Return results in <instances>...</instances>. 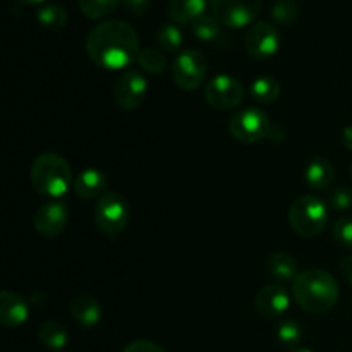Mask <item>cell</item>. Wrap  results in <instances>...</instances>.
Masks as SVG:
<instances>
[{
	"label": "cell",
	"mask_w": 352,
	"mask_h": 352,
	"mask_svg": "<svg viewBox=\"0 0 352 352\" xmlns=\"http://www.w3.org/2000/svg\"><path fill=\"white\" fill-rule=\"evenodd\" d=\"M86 50L98 67L120 71L138 62L140 38L131 24L119 19L103 21L91 28L86 36Z\"/></svg>",
	"instance_id": "cell-1"
},
{
	"label": "cell",
	"mask_w": 352,
	"mask_h": 352,
	"mask_svg": "<svg viewBox=\"0 0 352 352\" xmlns=\"http://www.w3.org/2000/svg\"><path fill=\"white\" fill-rule=\"evenodd\" d=\"M292 296L305 311L323 315L339 301V284L329 272L309 268L292 282Z\"/></svg>",
	"instance_id": "cell-2"
},
{
	"label": "cell",
	"mask_w": 352,
	"mask_h": 352,
	"mask_svg": "<svg viewBox=\"0 0 352 352\" xmlns=\"http://www.w3.org/2000/svg\"><path fill=\"white\" fill-rule=\"evenodd\" d=\"M71 182L72 170L64 157L47 151L34 158L31 165V184L38 195L57 199L69 191Z\"/></svg>",
	"instance_id": "cell-3"
},
{
	"label": "cell",
	"mask_w": 352,
	"mask_h": 352,
	"mask_svg": "<svg viewBox=\"0 0 352 352\" xmlns=\"http://www.w3.org/2000/svg\"><path fill=\"white\" fill-rule=\"evenodd\" d=\"M289 223L302 237H316L329 223V206L315 195H302L289 210Z\"/></svg>",
	"instance_id": "cell-4"
},
{
	"label": "cell",
	"mask_w": 352,
	"mask_h": 352,
	"mask_svg": "<svg viewBox=\"0 0 352 352\" xmlns=\"http://www.w3.org/2000/svg\"><path fill=\"white\" fill-rule=\"evenodd\" d=\"M129 222V203L120 192L107 191L95 206V223L105 236L117 237Z\"/></svg>",
	"instance_id": "cell-5"
},
{
	"label": "cell",
	"mask_w": 352,
	"mask_h": 352,
	"mask_svg": "<svg viewBox=\"0 0 352 352\" xmlns=\"http://www.w3.org/2000/svg\"><path fill=\"white\" fill-rule=\"evenodd\" d=\"M272 124L267 113L258 107L237 110L229 122V133L244 144H254L270 136Z\"/></svg>",
	"instance_id": "cell-6"
},
{
	"label": "cell",
	"mask_w": 352,
	"mask_h": 352,
	"mask_svg": "<svg viewBox=\"0 0 352 352\" xmlns=\"http://www.w3.org/2000/svg\"><path fill=\"white\" fill-rule=\"evenodd\" d=\"M205 100L212 109L229 112L237 109L244 100V85L230 74H219L205 86Z\"/></svg>",
	"instance_id": "cell-7"
},
{
	"label": "cell",
	"mask_w": 352,
	"mask_h": 352,
	"mask_svg": "<svg viewBox=\"0 0 352 352\" xmlns=\"http://www.w3.org/2000/svg\"><path fill=\"white\" fill-rule=\"evenodd\" d=\"M208 74V62L198 50H182L172 64V79L184 91L198 89Z\"/></svg>",
	"instance_id": "cell-8"
},
{
	"label": "cell",
	"mask_w": 352,
	"mask_h": 352,
	"mask_svg": "<svg viewBox=\"0 0 352 352\" xmlns=\"http://www.w3.org/2000/svg\"><path fill=\"white\" fill-rule=\"evenodd\" d=\"M212 12L222 26L244 28L260 14L263 0H208Z\"/></svg>",
	"instance_id": "cell-9"
},
{
	"label": "cell",
	"mask_w": 352,
	"mask_h": 352,
	"mask_svg": "<svg viewBox=\"0 0 352 352\" xmlns=\"http://www.w3.org/2000/svg\"><path fill=\"white\" fill-rule=\"evenodd\" d=\"M113 100L122 110H138L148 95V81L140 71H124L113 82Z\"/></svg>",
	"instance_id": "cell-10"
},
{
	"label": "cell",
	"mask_w": 352,
	"mask_h": 352,
	"mask_svg": "<svg viewBox=\"0 0 352 352\" xmlns=\"http://www.w3.org/2000/svg\"><path fill=\"white\" fill-rule=\"evenodd\" d=\"M280 47V34L274 24L267 21L254 23L246 33V50L256 60H268Z\"/></svg>",
	"instance_id": "cell-11"
},
{
	"label": "cell",
	"mask_w": 352,
	"mask_h": 352,
	"mask_svg": "<svg viewBox=\"0 0 352 352\" xmlns=\"http://www.w3.org/2000/svg\"><path fill=\"white\" fill-rule=\"evenodd\" d=\"M33 223L40 236L48 239L60 236L69 223V208L62 201L45 203L38 208Z\"/></svg>",
	"instance_id": "cell-12"
},
{
	"label": "cell",
	"mask_w": 352,
	"mask_h": 352,
	"mask_svg": "<svg viewBox=\"0 0 352 352\" xmlns=\"http://www.w3.org/2000/svg\"><path fill=\"white\" fill-rule=\"evenodd\" d=\"M289 306H291V296L282 285H265L256 296V309L263 318H277L287 311Z\"/></svg>",
	"instance_id": "cell-13"
},
{
	"label": "cell",
	"mask_w": 352,
	"mask_h": 352,
	"mask_svg": "<svg viewBox=\"0 0 352 352\" xmlns=\"http://www.w3.org/2000/svg\"><path fill=\"white\" fill-rule=\"evenodd\" d=\"M30 316V308L19 294L12 291L0 292V323L7 329L23 325Z\"/></svg>",
	"instance_id": "cell-14"
},
{
	"label": "cell",
	"mask_w": 352,
	"mask_h": 352,
	"mask_svg": "<svg viewBox=\"0 0 352 352\" xmlns=\"http://www.w3.org/2000/svg\"><path fill=\"white\" fill-rule=\"evenodd\" d=\"M107 189V175L100 168H86L76 177L74 191L82 199L102 198Z\"/></svg>",
	"instance_id": "cell-15"
},
{
	"label": "cell",
	"mask_w": 352,
	"mask_h": 352,
	"mask_svg": "<svg viewBox=\"0 0 352 352\" xmlns=\"http://www.w3.org/2000/svg\"><path fill=\"white\" fill-rule=\"evenodd\" d=\"M206 14V0H170L168 16L175 24L192 26Z\"/></svg>",
	"instance_id": "cell-16"
},
{
	"label": "cell",
	"mask_w": 352,
	"mask_h": 352,
	"mask_svg": "<svg viewBox=\"0 0 352 352\" xmlns=\"http://www.w3.org/2000/svg\"><path fill=\"white\" fill-rule=\"evenodd\" d=\"M71 315L85 329H93L102 320V306L91 296H78L71 302Z\"/></svg>",
	"instance_id": "cell-17"
},
{
	"label": "cell",
	"mask_w": 352,
	"mask_h": 352,
	"mask_svg": "<svg viewBox=\"0 0 352 352\" xmlns=\"http://www.w3.org/2000/svg\"><path fill=\"white\" fill-rule=\"evenodd\" d=\"M305 179L308 186L315 191H325L336 179V168L330 160L323 157L313 158L305 170Z\"/></svg>",
	"instance_id": "cell-18"
},
{
	"label": "cell",
	"mask_w": 352,
	"mask_h": 352,
	"mask_svg": "<svg viewBox=\"0 0 352 352\" xmlns=\"http://www.w3.org/2000/svg\"><path fill=\"white\" fill-rule=\"evenodd\" d=\"M267 270L277 282H294L299 275V265L292 254L278 251L268 256Z\"/></svg>",
	"instance_id": "cell-19"
},
{
	"label": "cell",
	"mask_w": 352,
	"mask_h": 352,
	"mask_svg": "<svg viewBox=\"0 0 352 352\" xmlns=\"http://www.w3.org/2000/svg\"><path fill=\"white\" fill-rule=\"evenodd\" d=\"M192 34L198 38L203 43H220L223 40V30L220 21L215 16H208L205 14L203 17H199L195 24L191 26Z\"/></svg>",
	"instance_id": "cell-20"
},
{
	"label": "cell",
	"mask_w": 352,
	"mask_h": 352,
	"mask_svg": "<svg viewBox=\"0 0 352 352\" xmlns=\"http://www.w3.org/2000/svg\"><path fill=\"white\" fill-rule=\"evenodd\" d=\"M250 93L251 98L256 100L258 103L268 105V103H274L278 98V95H280V85L272 76H260V78H256L251 82Z\"/></svg>",
	"instance_id": "cell-21"
},
{
	"label": "cell",
	"mask_w": 352,
	"mask_h": 352,
	"mask_svg": "<svg viewBox=\"0 0 352 352\" xmlns=\"http://www.w3.org/2000/svg\"><path fill=\"white\" fill-rule=\"evenodd\" d=\"M38 340L43 344L45 347L52 351L64 349L69 342V333L60 323L57 322H45L38 329Z\"/></svg>",
	"instance_id": "cell-22"
},
{
	"label": "cell",
	"mask_w": 352,
	"mask_h": 352,
	"mask_svg": "<svg viewBox=\"0 0 352 352\" xmlns=\"http://www.w3.org/2000/svg\"><path fill=\"white\" fill-rule=\"evenodd\" d=\"M36 21L45 30L58 31L67 24V12L60 3H43L36 10Z\"/></svg>",
	"instance_id": "cell-23"
},
{
	"label": "cell",
	"mask_w": 352,
	"mask_h": 352,
	"mask_svg": "<svg viewBox=\"0 0 352 352\" xmlns=\"http://www.w3.org/2000/svg\"><path fill=\"white\" fill-rule=\"evenodd\" d=\"M138 65L141 67V71L151 76H158L167 69V58H165L164 52L157 50V48H143L138 55Z\"/></svg>",
	"instance_id": "cell-24"
},
{
	"label": "cell",
	"mask_w": 352,
	"mask_h": 352,
	"mask_svg": "<svg viewBox=\"0 0 352 352\" xmlns=\"http://www.w3.org/2000/svg\"><path fill=\"white\" fill-rule=\"evenodd\" d=\"M157 43L167 54H175V52L181 50L184 36L175 24H162L157 31Z\"/></svg>",
	"instance_id": "cell-25"
},
{
	"label": "cell",
	"mask_w": 352,
	"mask_h": 352,
	"mask_svg": "<svg viewBox=\"0 0 352 352\" xmlns=\"http://www.w3.org/2000/svg\"><path fill=\"white\" fill-rule=\"evenodd\" d=\"M120 0H78L79 10L88 19H103L119 7Z\"/></svg>",
	"instance_id": "cell-26"
},
{
	"label": "cell",
	"mask_w": 352,
	"mask_h": 352,
	"mask_svg": "<svg viewBox=\"0 0 352 352\" xmlns=\"http://www.w3.org/2000/svg\"><path fill=\"white\" fill-rule=\"evenodd\" d=\"M299 16V3L296 0H277L272 7V19L280 26H289Z\"/></svg>",
	"instance_id": "cell-27"
},
{
	"label": "cell",
	"mask_w": 352,
	"mask_h": 352,
	"mask_svg": "<svg viewBox=\"0 0 352 352\" xmlns=\"http://www.w3.org/2000/svg\"><path fill=\"white\" fill-rule=\"evenodd\" d=\"M277 339L282 346L289 347V349H296L302 340V327L296 320H285L278 325Z\"/></svg>",
	"instance_id": "cell-28"
},
{
	"label": "cell",
	"mask_w": 352,
	"mask_h": 352,
	"mask_svg": "<svg viewBox=\"0 0 352 352\" xmlns=\"http://www.w3.org/2000/svg\"><path fill=\"white\" fill-rule=\"evenodd\" d=\"M333 237L342 248L352 250V217H342L333 223Z\"/></svg>",
	"instance_id": "cell-29"
},
{
	"label": "cell",
	"mask_w": 352,
	"mask_h": 352,
	"mask_svg": "<svg viewBox=\"0 0 352 352\" xmlns=\"http://www.w3.org/2000/svg\"><path fill=\"white\" fill-rule=\"evenodd\" d=\"M330 208L337 212L352 208V189L351 188H337L329 195Z\"/></svg>",
	"instance_id": "cell-30"
},
{
	"label": "cell",
	"mask_w": 352,
	"mask_h": 352,
	"mask_svg": "<svg viewBox=\"0 0 352 352\" xmlns=\"http://www.w3.org/2000/svg\"><path fill=\"white\" fill-rule=\"evenodd\" d=\"M122 352H165L160 346L151 340H134L129 346L124 347Z\"/></svg>",
	"instance_id": "cell-31"
},
{
	"label": "cell",
	"mask_w": 352,
	"mask_h": 352,
	"mask_svg": "<svg viewBox=\"0 0 352 352\" xmlns=\"http://www.w3.org/2000/svg\"><path fill=\"white\" fill-rule=\"evenodd\" d=\"M126 10L133 16H144L150 9V0H120Z\"/></svg>",
	"instance_id": "cell-32"
},
{
	"label": "cell",
	"mask_w": 352,
	"mask_h": 352,
	"mask_svg": "<svg viewBox=\"0 0 352 352\" xmlns=\"http://www.w3.org/2000/svg\"><path fill=\"white\" fill-rule=\"evenodd\" d=\"M340 274L352 285V256H347L346 260H342V263H340Z\"/></svg>",
	"instance_id": "cell-33"
},
{
	"label": "cell",
	"mask_w": 352,
	"mask_h": 352,
	"mask_svg": "<svg viewBox=\"0 0 352 352\" xmlns=\"http://www.w3.org/2000/svg\"><path fill=\"white\" fill-rule=\"evenodd\" d=\"M342 143L347 150L352 151V126L344 127L342 131Z\"/></svg>",
	"instance_id": "cell-34"
},
{
	"label": "cell",
	"mask_w": 352,
	"mask_h": 352,
	"mask_svg": "<svg viewBox=\"0 0 352 352\" xmlns=\"http://www.w3.org/2000/svg\"><path fill=\"white\" fill-rule=\"evenodd\" d=\"M21 3H24V6H43L45 0H19Z\"/></svg>",
	"instance_id": "cell-35"
},
{
	"label": "cell",
	"mask_w": 352,
	"mask_h": 352,
	"mask_svg": "<svg viewBox=\"0 0 352 352\" xmlns=\"http://www.w3.org/2000/svg\"><path fill=\"white\" fill-rule=\"evenodd\" d=\"M289 352H311V351L305 349V347H296V349H291Z\"/></svg>",
	"instance_id": "cell-36"
},
{
	"label": "cell",
	"mask_w": 352,
	"mask_h": 352,
	"mask_svg": "<svg viewBox=\"0 0 352 352\" xmlns=\"http://www.w3.org/2000/svg\"><path fill=\"white\" fill-rule=\"evenodd\" d=\"M351 175H352V167H351Z\"/></svg>",
	"instance_id": "cell-37"
}]
</instances>
